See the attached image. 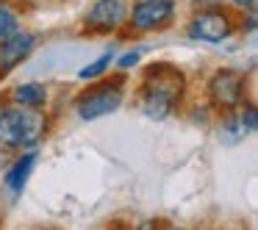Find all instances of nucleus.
<instances>
[{"mask_svg":"<svg viewBox=\"0 0 258 230\" xmlns=\"http://www.w3.org/2000/svg\"><path fill=\"white\" fill-rule=\"evenodd\" d=\"M34 167H36V150H31V152H25V156H20L17 161L12 164V169L6 172V186L14 191V194H23V189H25V183H28V178H31V172H34Z\"/></svg>","mask_w":258,"mask_h":230,"instance_id":"9","label":"nucleus"},{"mask_svg":"<svg viewBox=\"0 0 258 230\" xmlns=\"http://www.w3.org/2000/svg\"><path fill=\"white\" fill-rule=\"evenodd\" d=\"M175 20V0H139L128 14L136 31H161Z\"/></svg>","mask_w":258,"mask_h":230,"instance_id":"6","label":"nucleus"},{"mask_svg":"<svg viewBox=\"0 0 258 230\" xmlns=\"http://www.w3.org/2000/svg\"><path fill=\"white\" fill-rule=\"evenodd\" d=\"M47 130V117L42 108L25 106H6L0 111V144L20 150V147H34Z\"/></svg>","mask_w":258,"mask_h":230,"instance_id":"2","label":"nucleus"},{"mask_svg":"<svg viewBox=\"0 0 258 230\" xmlns=\"http://www.w3.org/2000/svg\"><path fill=\"white\" fill-rule=\"evenodd\" d=\"M14 31H20V20H17V12L9 6L6 0H0V39L12 36Z\"/></svg>","mask_w":258,"mask_h":230,"instance_id":"11","label":"nucleus"},{"mask_svg":"<svg viewBox=\"0 0 258 230\" xmlns=\"http://www.w3.org/2000/svg\"><path fill=\"white\" fill-rule=\"evenodd\" d=\"M136 230H158V222H153V219H147V222H142Z\"/></svg>","mask_w":258,"mask_h":230,"instance_id":"15","label":"nucleus"},{"mask_svg":"<svg viewBox=\"0 0 258 230\" xmlns=\"http://www.w3.org/2000/svg\"><path fill=\"white\" fill-rule=\"evenodd\" d=\"M236 31V23L222 6H214V9H200V12L191 17L189 28V39L195 42H208V45H219V42L230 39Z\"/></svg>","mask_w":258,"mask_h":230,"instance_id":"4","label":"nucleus"},{"mask_svg":"<svg viewBox=\"0 0 258 230\" xmlns=\"http://www.w3.org/2000/svg\"><path fill=\"white\" fill-rule=\"evenodd\" d=\"M111 61H114V53H103V56L97 58V61H92L89 67L81 69L78 78H81V81H95V78H100V75L108 69V64H111Z\"/></svg>","mask_w":258,"mask_h":230,"instance_id":"12","label":"nucleus"},{"mask_svg":"<svg viewBox=\"0 0 258 230\" xmlns=\"http://www.w3.org/2000/svg\"><path fill=\"white\" fill-rule=\"evenodd\" d=\"M244 95H247V78L239 69L225 67L208 78V100H211V106L222 108V111H236L244 103Z\"/></svg>","mask_w":258,"mask_h":230,"instance_id":"5","label":"nucleus"},{"mask_svg":"<svg viewBox=\"0 0 258 230\" xmlns=\"http://www.w3.org/2000/svg\"><path fill=\"white\" fill-rule=\"evenodd\" d=\"M139 58H142V53H139V50L125 53V56H119L117 67H119V69H131V67H136V64H139Z\"/></svg>","mask_w":258,"mask_h":230,"instance_id":"13","label":"nucleus"},{"mask_svg":"<svg viewBox=\"0 0 258 230\" xmlns=\"http://www.w3.org/2000/svg\"><path fill=\"white\" fill-rule=\"evenodd\" d=\"M12 103L14 106H25V108H45L47 106V86L45 84H20L12 89Z\"/></svg>","mask_w":258,"mask_h":230,"instance_id":"10","label":"nucleus"},{"mask_svg":"<svg viewBox=\"0 0 258 230\" xmlns=\"http://www.w3.org/2000/svg\"><path fill=\"white\" fill-rule=\"evenodd\" d=\"M34 45H36V36L31 31H14L12 36L0 39V81L31 56Z\"/></svg>","mask_w":258,"mask_h":230,"instance_id":"8","label":"nucleus"},{"mask_svg":"<svg viewBox=\"0 0 258 230\" xmlns=\"http://www.w3.org/2000/svg\"><path fill=\"white\" fill-rule=\"evenodd\" d=\"M186 92V75L172 64H153L142 78L139 103L150 119H167Z\"/></svg>","mask_w":258,"mask_h":230,"instance_id":"1","label":"nucleus"},{"mask_svg":"<svg viewBox=\"0 0 258 230\" xmlns=\"http://www.w3.org/2000/svg\"><path fill=\"white\" fill-rule=\"evenodd\" d=\"M128 20L125 0H95L92 9L86 12V28L95 34H111Z\"/></svg>","mask_w":258,"mask_h":230,"instance_id":"7","label":"nucleus"},{"mask_svg":"<svg viewBox=\"0 0 258 230\" xmlns=\"http://www.w3.org/2000/svg\"><path fill=\"white\" fill-rule=\"evenodd\" d=\"M125 100V78L117 81H103L97 86H89L86 92H81L75 97V111L84 122L100 119L106 114H114Z\"/></svg>","mask_w":258,"mask_h":230,"instance_id":"3","label":"nucleus"},{"mask_svg":"<svg viewBox=\"0 0 258 230\" xmlns=\"http://www.w3.org/2000/svg\"><path fill=\"white\" fill-rule=\"evenodd\" d=\"M230 3H233L236 9H241V12H252V9H255V0H230Z\"/></svg>","mask_w":258,"mask_h":230,"instance_id":"14","label":"nucleus"}]
</instances>
